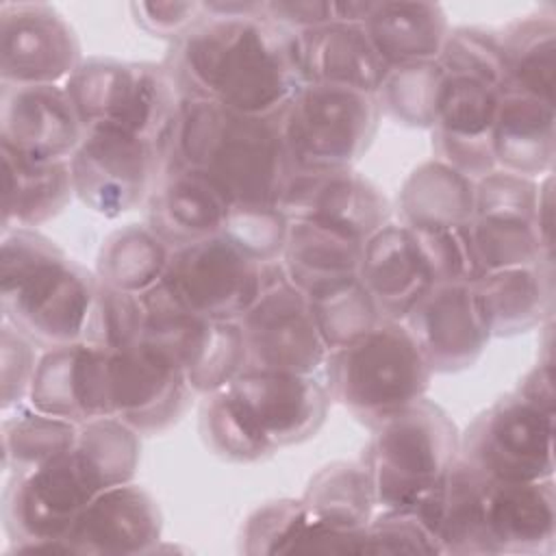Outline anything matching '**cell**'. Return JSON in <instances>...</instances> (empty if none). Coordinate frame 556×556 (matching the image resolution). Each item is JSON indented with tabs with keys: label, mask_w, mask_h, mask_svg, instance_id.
<instances>
[{
	"label": "cell",
	"mask_w": 556,
	"mask_h": 556,
	"mask_svg": "<svg viewBox=\"0 0 556 556\" xmlns=\"http://www.w3.org/2000/svg\"><path fill=\"white\" fill-rule=\"evenodd\" d=\"M206 17L172 41L165 67L180 98L274 117L304 85L298 35L269 22L263 2H204Z\"/></svg>",
	"instance_id": "cell-1"
},
{
	"label": "cell",
	"mask_w": 556,
	"mask_h": 556,
	"mask_svg": "<svg viewBox=\"0 0 556 556\" xmlns=\"http://www.w3.org/2000/svg\"><path fill=\"white\" fill-rule=\"evenodd\" d=\"M167 163L206 176L230 206H278L293 174L280 115H243L193 98H180Z\"/></svg>",
	"instance_id": "cell-2"
},
{
	"label": "cell",
	"mask_w": 556,
	"mask_h": 556,
	"mask_svg": "<svg viewBox=\"0 0 556 556\" xmlns=\"http://www.w3.org/2000/svg\"><path fill=\"white\" fill-rule=\"evenodd\" d=\"M98 276L35 228L2 232L0 306L9 324L37 348L85 339Z\"/></svg>",
	"instance_id": "cell-3"
},
{
	"label": "cell",
	"mask_w": 556,
	"mask_h": 556,
	"mask_svg": "<svg viewBox=\"0 0 556 556\" xmlns=\"http://www.w3.org/2000/svg\"><path fill=\"white\" fill-rule=\"evenodd\" d=\"M319 378L330 400L376 428L426 397L432 369L404 321L382 319L361 339L330 350Z\"/></svg>",
	"instance_id": "cell-4"
},
{
	"label": "cell",
	"mask_w": 556,
	"mask_h": 556,
	"mask_svg": "<svg viewBox=\"0 0 556 556\" xmlns=\"http://www.w3.org/2000/svg\"><path fill=\"white\" fill-rule=\"evenodd\" d=\"M371 430L374 437L361 465L369 476L380 510L417 508L460 456L456 424L428 397Z\"/></svg>",
	"instance_id": "cell-5"
},
{
	"label": "cell",
	"mask_w": 556,
	"mask_h": 556,
	"mask_svg": "<svg viewBox=\"0 0 556 556\" xmlns=\"http://www.w3.org/2000/svg\"><path fill=\"white\" fill-rule=\"evenodd\" d=\"M63 87L85 130H119L169 148L180 93L165 65L87 56Z\"/></svg>",
	"instance_id": "cell-6"
},
{
	"label": "cell",
	"mask_w": 556,
	"mask_h": 556,
	"mask_svg": "<svg viewBox=\"0 0 556 556\" xmlns=\"http://www.w3.org/2000/svg\"><path fill=\"white\" fill-rule=\"evenodd\" d=\"M380 117L371 93L304 83L280 113L282 139L293 169L330 172L354 167L369 150Z\"/></svg>",
	"instance_id": "cell-7"
},
{
	"label": "cell",
	"mask_w": 556,
	"mask_h": 556,
	"mask_svg": "<svg viewBox=\"0 0 556 556\" xmlns=\"http://www.w3.org/2000/svg\"><path fill=\"white\" fill-rule=\"evenodd\" d=\"M102 491L104 484L76 445L39 467L9 473L2 521L11 552L65 554V532Z\"/></svg>",
	"instance_id": "cell-8"
},
{
	"label": "cell",
	"mask_w": 556,
	"mask_h": 556,
	"mask_svg": "<svg viewBox=\"0 0 556 556\" xmlns=\"http://www.w3.org/2000/svg\"><path fill=\"white\" fill-rule=\"evenodd\" d=\"M554 408L517 389L484 408L460 434V458L489 480L554 478Z\"/></svg>",
	"instance_id": "cell-9"
},
{
	"label": "cell",
	"mask_w": 556,
	"mask_h": 556,
	"mask_svg": "<svg viewBox=\"0 0 556 556\" xmlns=\"http://www.w3.org/2000/svg\"><path fill=\"white\" fill-rule=\"evenodd\" d=\"M143 339L165 352L187 376L193 393H213L245 369L243 332L237 319H208L172 300L161 287L141 295Z\"/></svg>",
	"instance_id": "cell-10"
},
{
	"label": "cell",
	"mask_w": 556,
	"mask_h": 556,
	"mask_svg": "<svg viewBox=\"0 0 556 556\" xmlns=\"http://www.w3.org/2000/svg\"><path fill=\"white\" fill-rule=\"evenodd\" d=\"M271 265L248 256L219 232L172 248L161 287L195 315L239 319L263 293Z\"/></svg>",
	"instance_id": "cell-11"
},
{
	"label": "cell",
	"mask_w": 556,
	"mask_h": 556,
	"mask_svg": "<svg viewBox=\"0 0 556 556\" xmlns=\"http://www.w3.org/2000/svg\"><path fill=\"white\" fill-rule=\"evenodd\" d=\"M243 332L245 369L319 376L328 345L319 332L311 298L271 265L258 300L237 319Z\"/></svg>",
	"instance_id": "cell-12"
},
{
	"label": "cell",
	"mask_w": 556,
	"mask_h": 556,
	"mask_svg": "<svg viewBox=\"0 0 556 556\" xmlns=\"http://www.w3.org/2000/svg\"><path fill=\"white\" fill-rule=\"evenodd\" d=\"M167 152V146L119 130L89 128L70 159L74 195L102 217H119L148 202Z\"/></svg>",
	"instance_id": "cell-13"
},
{
	"label": "cell",
	"mask_w": 556,
	"mask_h": 556,
	"mask_svg": "<svg viewBox=\"0 0 556 556\" xmlns=\"http://www.w3.org/2000/svg\"><path fill=\"white\" fill-rule=\"evenodd\" d=\"M106 380L109 415L141 437L174 426L193 397L185 371L146 341L109 352Z\"/></svg>",
	"instance_id": "cell-14"
},
{
	"label": "cell",
	"mask_w": 556,
	"mask_h": 556,
	"mask_svg": "<svg viewBox=\"0 0 556 556\" xmlns=\"http://www.w3.org/2000/svg\"><path fill=\"white\" fill-rule=\"evenodd\" d=\"M80 63L78 35L52 4H0V85H65Z\"/></svg>",
	"instance_id": "cell-15"
},
{
	"label": "cell",
	"mask_w": 556,
	"mask_h": 556,
	"mask_svg": "<svg viewBox=\"0 0 556 556\" xmlns=\"http://www.w3.org/2000/svg\"><path fill=\"white\" fill-rule=\"evenodd\" d=\"M226 387L274 452L315 437L330 406L324 380L311 374L243 369Z\"/></svg>",
	"instance_id": "cell-16"
},
{
	"label": "cell",
	"mask_w": 556,
	"mask_h": 556,
	"mask_svg": "<svg viewBox=\"0 0 556 556\" xmlns=\"http://www.w3.org/2000/svg\"><path fill=\"white\" fill-rule=\"evenodd\" d=\"M278 208L289 222H315L358 241L391 222V204L384 193L354 167L330 172L293 169Z\"/></svg>",
	"instance_id": "cell-17"
},
{
	"label": "cell",
	"mask_w": 556,
	"mask_h": 556,
	"mask_svg": "<svg viewBox=\"0 0 556 556\" xmlns=\"http://www.w3.org/2000/svg\"><path fill=\"white\" fill-rule=\"evenodd\" d=\"M432 374L463 371L482 356L491 334L471 282H437L404 317Z\"/></svg>",
	"instance_id": "cell-18"
},
{
	"label": "cell",
	"mask_w": 556,
	"mask_h": 556,
	"mask_svg": "<svg viewBox=\"0 0 556 556\" xmlns=\"http://www.w3.org/2000/svg\"><path fill=\"white\" fill-rule=\"evenodd\" d=\"M85 126L61 85H0V146L39 163L70 161Z\"/></svg>",
	"instance_id": "cell-19"
},
{
	"label": "cell",
	"mask_w": 556,
	"mask_h": 556,
	"mask_svg": "<svg viewBox=\"0 0 556 556\" xmlns=\"http://www.w3.org/2000/svg\"><path fill=\"white\" fill-rule=\"evenodd\" d=\"M163 532L156 500L135 482L98 493L63 536L65 554H152Z\"/></svg>",
	"instance_id": "cell-20"
},
{
	"label": "cell",
	"mask_w": 556,
	"mask_h": 556,
	"mask_svg": "<svg viewBox=\"0 0 556 556\" xmlns=\"http://www.w3.org/2000/svg\"><path fill=\"white\" fill-rule=\"evenodd\" d=\"M106 365L109 352L87 341L43 350L26 404L74 424L111 417Z\"/></svg>",
	"instance_id": "cell-21"
},
{
	"label": "cell",
	"mask_w": 556,
	"mask_h": 556,
	"mask_svg": "<svg viewBox=\"0 0 556 556\" xmlns=\"http://www.w3.org/2000/svg\"><path fill=\"white\" fill-rule=\"evenodd\" d=\"M500 93V89L484 83L447 74L437 119L430 128L434 159L473 180L497 169L491 150V128Z\"/></svg>",
	"instance_id": "cell-22"
},
{
	"label": "cell",
	"mask_w": 556,
	"mask_h": 556,
	"mask_svg": "<svg viewBox=\"0 0 556 556\" xmlns=\"http://www.w3.org/2000/svg\"><path fill=\"white\" fill-rule=\"evenodd\" d=\"M484 536L491 554H552L556 539L554 478L534 482L489 480Z\"/></svg>",
	"instance_id": "cell-23"
},
{
	"label": "cell",
	"mask_w": 556,
	"mask_h": 556,
	"mask_svg": "<svg viewBox=\"0 0 556 556\" xmlns=\"http://www.w3.org/2000/svg\"><path fill=\"white\" fill-rule=\"evenodd\" d=\"M358 280L374 298L382 319L391 321H404L434 285L415 232L400 222H387L365 239Z\"/></svg>",
	"instance_id": "cell-24"
},
{
	"label": "cell",
	"mask_w": 556,
	"mask_h": 556,
	"mask_svg": "<svg viewBox=\"0 0 556 556\" xmlns=\"http://www.w3.org/2000/svg\"><path fill=\"white\" fill-rule=\"evenodd\" d=\"M148 226L169 245L180 248L226 226L230 202L200 172L167 163L148 198Z\"/></svg>",
	"instance_id": "cell-25"
},
{
	"label": "cell",
	"mask_w": 556,
	"mask_h": 556,
	"mask_svg": "<svg viewBox=\"0 0 556 556\" xmlns=\"http://www.w3.org/2000/svg\"><path fill=\"white\" fill-rule=\"evenodd\" d=\"M495 167L519 176H547L556 161V106L534 96L502 91L491 128Z\"/></svg>",
	"instance_id": "cell-26"
},
{
	"label": "cell",
	"mask_w": 556,
	"mask_h": 556,
	"mask_svg": "<svg viewBox=\"0 0 556 556\" xmlns=\"http://www.w3.org/2000/svg\"><path fill=\"white\" fill-rule=\"evenodd\" d=\"M486 482V476L458 456L443 482L413 508L434 534L441 554L489 556L484 536Z\"/></svg>",
	"instance_id": "cell-27"
},
{
	"label": "cell",
	"mask_w": 556,
	"mask_h": 556,
	"mask_svg": "<svg viewBox=\"0 0 556 556\" xmlns=\"http://www.w3.org/2000/svg\"><path fill=\"white\" fill-rule=\"evenodd\" d=\"M304 83L348 87L376 96L389 67L376 54L361 24H328L298 35Z\"/></svg>",
	"instance_id": "cell-28"
},
{
	"label": "cell",
	"mask_w": 556,
	"mask_h": 556,
	"mask_svg": "<svg viewBox=\"0 0 556 556\" xmlns=\"http://www.w3.org/2000/svg\"><path fill=\"white\" fill-rule=\"evenodd\" d=\"M239 549L258 554H361L363 530L328 528L311 517L302 500H274L258 506L243 523Z\"/></svg>",
	"instance_id": "cell-29"
},
{
	"label": "cell",
	"mask_w": 556,
	"mask_h": 556,
	"mask_svg": "<svg viewBox=\"0 0 556 556\" xmlns=\"http://www.w3.org/2000/svg\"><path fill=\"white\" fill-rule=\"evenodd\" d=\"M363 30L387 67L437 61L450 22L437 2H371Z\"/></svg>",
	"instance_id": "cell-30"
},
{
	"label": "cell",
	"mask_w": 556,
	"mask_h": 556,
	"mask_svg": "<svg viewBox=\"0 0 556 556\" xmlns=\"http://www.w3.org/2000/svg\"><path fill=\"white\" fill-rule=\"evenodd\" d=\"M363 243L330 226L291 222L280 267L298 289L313 298L358 278Z\"/></svg>",
	"instance_id": "cell-31"
},
{
	"label": "cell",
	"mask_w": 556,
	"mask_h": 556,
	"mask_svg": "<svg viewBox=\"0 0 556 556\" xmlns=\"http://www.w3.org/2000/svg\"><path fill=\"white\" fill-rule=\"evenodd\" d=\"M552 261L500 269L478 276L476 291L491 337H515L532 330L549 315Z\"/></svg>",
	"instance_id": "cell-32"
},
{
	"label": "cell",
	"mask_w": 556,
	"mask_h": 556,
	"mask_svg": "<svg viewBox=\"0 0 556 556\" xmlns=\"http://www.w3.org/2000/svg\"><path fill=\"white\" fill-rule=\"evenodd\" d=\"M4 193L2 232L37 228L56 217L74 198L70 161L39 163L0 146Z\"/></svg>",
	"instance_id": "cell-33"
},
{
	"label": "cell",
	"mask_w": 556,
	"mask_h": 556,
	"mask_svg": "<svg viewBox=\"0 0 556 556\" xmlns=\"http://www.w3.org/2000/svg\"><path fill=\"white\" fill-rule=\"evenodd\" d=\"M395 208L397 222L413 230L467 226L476 215V180L430 159L402 182Z\"/></svg>",
	"instance_id": "cell-34"
},
{
	"label": "cell",
	"mask_w": 556,
	"mask_h": 556,
	"mask_svg": "<svg viewBox=\"0 0 556 556\" xmlns=\"http://www.w3.org/2000/svg\"><path fill=\"white\" fill-rule=\"evenodd\" d=\"M506 78L502 91H517L554 104L556 20L554 13H530L500 30Z\"/></svg>",
	"instance_id": "cell-35"
},
{
	"label": "cell",
	"mask_w": 556,
	"mask_h": 556,
	"mask_svg": "<svg viewBox=\"0 0 556 556\" xmlns=\"http://www.w3.org/2000/svg\"><path fill=\"white\" fill-rule=\"evenodd\" d=\"M169 254L172 248L148 224H126L104 237L93 274L106 287L143 295L163 280Z\"/></svg>",
	"instance_id": "cell-36"
},
{
	"label": "cell",
	"mask_w": 556,
	"mask_h": 556,
	"mask_svg": "<svg viewBox=\"0 0 556 556\" xmlns=\"http://www.w3.org/2000/svg\"><path fill=\"white\" fill-rule=\"evenodd\" d=\"M311 517L328 528L363 530L376 510L374 489L363 465L332 463L319 469L300 497Z\"/></svg>",
	"instance_id": "cell-37"
},
{
	"label": "cell",
	"mask_w": 556,
	"mask_h": 556,
	"mask_svg": "<svg viewBox=\"0 0 556 556\" xmlns=\"http://www.w3.org/2000/svg\"><path fill=\"white\" fill-rule=\"evenodd\" d=\"M80 424L59 419L20 404L2 419V467L20 473L70 452L78 441Z\"/></svg>",
	"instance_id": "cell-38"
},
{
	"label": "cell",
	"mask_w": 556,
	"mask_h": 556,
	"mask_svg": "<svg viewBox=\"0 0 556 556\" xmlns=\"http://www.w3.org/2000/svg\"><path fill=\"white\" fill-rule=\"evenodd\" d=\"M469 241L478 265V276L528 267L552 258L532 219L482 215L469 222Z\"/></svg>",
	"instance_id": "cell-39"
},
{
	"label": "cell",
	"mask_w": 556,
	"mask_h": 556,
	"mask_svg": "<svg viewBox=\"0 0 556 556\" xmlns=\"http://www.w3.org/2000/svg\"><path fill=\"white\" fill-rule=\"evenodd\" d=\"M445 78L439 61L389 67L376 91L380 115L402 126L432 128Z\"/></svg>",
	"instance_id": "cell-40"
},
{
	"label": "cell",
	"mask_w": 556,
	"mask_h": 556,
	"mask_svg": "<svg viewBox=\"0 0 556 556\" xmlns=\"http://www.w3.org/2000/svg\"><path fill=\"white\" fill-rule=\"evenodd\" d=\"M200 432L211 452L228 463H256L274 454L271 445L228 387L204 395L200 406Z\"/></svg>",
	"instance_id": "cell-41"
},
{
	"label": "cell",
	"mask_w": 556,
	"mask_h": 556,
	"mask_svg": "<svg viewBox=\"0 0 556 556\" xmlns=\"http://www.w3.org/2000/svg\"><path fill=\"white\" fill-rule=\"evenodd\" d=\"M141 434L115 417L80 424L76 450L87 458L104 489L132 482L141 458Z\"/></svg>",
	"instance_id": "cell-42"
},
{
	"label": "cell",
	"mask_w": 556,
	"mask_h": 556,
	"mask_svg": "<svg viewBox=\"0 0 556 556\" xmlns=\"http://www.w3.org/2000/svg\"><path fill=\"white\" fill-rule=\"evenodd\" d=\"M311 304L328 352L361 339L382 321L374 298L358 278L313 295Z\"/></svg>",
	"instance_id": "cell-43"
},
{
	"label": "cell",
	"mask_w": 556,
	"mask_h": 556,
	"mask_svg": "<svg viewBox=\"0 0 556 556\" xmlns=\"http://www.w3.org/2000/svg\"><path fill=\"white\" fill-rule=\"evenodd\" d=\"M437 61L450 76L471 78L500 91L504 89V50L495 30L478 26L450 28Z\"/></svg>",
	"instance_id": "cell-44"
},
{
	"label": "cell",
	"mask_w": 556,
	"mask_h": 556,
	"mask_svg": "<svg viewBox=\"0 0 556 556\" xmlns=\"http://www.w3.org/2000/svg\"><path fill=\"white\" fill-rule=\"evenodd\" d=\"M143 319L141 295L106 287L98 280L83 341L106 352L130 348L143 339Z\"/></svg>",
	"instance_id": "cell-45"
},
{
	"label": "cell",
	"mask_w": 556,
	"mask_h": 556,
	"mask_svg": "<svg viewBox=\"0 0 556 556\" xmlns=\"http://www.w3.org/2000/svg\"><path fill=\"white\" fill-rule=\"evenodd\" d=\"M289 224V217L274 204H237L230 206L222 235L248 256L261 263H278L285 252Z\"/></svg>",
	"instance_id": "cell-46"
},
{
	"label": "cell",
	"mask_w": 556,
	"mask_h": 556,
	"mask_svg": "<svg viewBox=\"0 0 556 556\" xmlns=\"http://www.w3.org/2000/svg\"><path fill=\"white\" fill-rule=\"evenodd\" d=\"M413 230V228H410ZM419 250L426 258L430 276L437 282H473L478 278V265L473 258L467 226L426 228L413 230Z\"/></svg>",
	"instance_id": "cell-47"
},
{
	"label": "cell",
	"mask_w": 556,
	"mask_h": 556,
	"mask_svg": "<svg viewBox=\"0 0 556 556\" xmlns=\"http://www.w3.org/2000/svg\"><path fill=\"white\" fill-rule=\"evenodd\" d=\"M363 554H441L415 510H380L363 530Z\"/></svg>",
	"instance_id": "cell-48"
},
{
	"label": "cell",
	"mask_w": 556,
	"mask_h": 556,
	"mask_svg": "<svg viewBox=\"0 0 556 556\" xmlns=\"http://www.w3.org/2000/svg\"><path fill=\"white\" fill-rule=\"evenodd\" d=\"M539 182L528 176H519L504 169H493L491 174L476 180V215H502V217H523L534 222Z\"/></svg>",
	"instance_id": "cell-49"
},
{
	"label": "cell",
	"mask_w": 556,
	"mask_h": 556,
	"mask_svg": "<svg viewBox=\"0 0 556 556\" xmlns=\"http://www.w3.org/2000/svg\"><path fill=\"white\" fill-rule=\"evenodd\" d=\"M35 343L20 334L9 324L0 330V382H2V410H11L28 400L33 374L39 356Z\"/></svg>",
	"instance_id": "cell-50"
},
{
	"label": "cell",
	"mask_w": 556,
	"mask_h": 556,
	"mask_svg": "<svg viewBox=\"0 0 556 556\" xmlns=\"http://www.w3.org/2000/svg\"><path fill=\"white\" fill-rule=\"evenodd\" d=\"M130 13L139 28L161 39H180L206 17L204 2H132Z\"/></svg>",
	"instance_id": "cell-51"
},
{
	"label": "cell",
	"mask_w": 556,
	"mask_h": 556,
	"mask_svg": "<svg viewBox=\"0 0 556 556\" xmlns=\"http://www.w3.org/2000/svg\"><path fill=\"white\" fill-rule=\"evenodd\" d=\"M263 15L300 35L328 24L345 22L343 4L339 0H302V2H263ZM348 24V22H345Z\"/></svg>",
	"instance_id": "cell-52"
},
{
	"label": "cell",
	"mask_w": 556,
	"mask_h": 556,
	"mask_svg": "<svg viewBox=\"0 0 556 556\" xmlns=\"http://www.w3.org/2000/svg\"><path fill=\"white\" fill-rule=\"evenodd\" d=\"M517 391L530 400H534L536 404L545 406V408H554V374H552V361H541L536 363L534 369H530L523 380L519 382Z\"/></svg>",
	"instance_id": "cell-53"
},
{
	"label": "cell",
	"mask_w": 556,
	"mask_h": 556,
	"mask_svg": "<svg viewBox=\"0 0 556 556\" xmlns=\"http://www.w3.org/2000/svg\"><path fill=\"white\" fill-rule=\"evenodd\" d=\"M552 174L539 180V195H536V211H534V226L541 235L543 245L552 252Z\"/></svg>",
	"instance_id": "cell-54"
}]
</instances>
